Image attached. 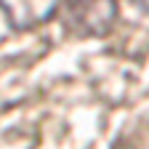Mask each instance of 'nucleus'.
Returning a JSON list of instances; mask_svg holds the SVG:
<instances>
[{
  "mask_svg": "<svg viewBox=\"0 0 149 149\" xmlns=\"http://www.w3.org/2000/svg\"><path fill=\"white\" fill-rule=\"evenodd\" d=\"M117 0H61V19L72 35L101 37L117 22Z\"/></svg>",
  "mask_w": 149,
  "mask_h": 149,
  "instance_id": "obj_1",
  "label": "nucleus"
},
{
  "mask_svg": "<svg viewBox=\"0 0 149 149\" xmlns=\"http://www.w3.org/2000/svg\"><path fill=\"white\" fill-rule=\"evenodd\" d=\"M61 0H0L6 22L13 29H35L56 16Z\"/></svg>",
  "mask_w": 149,
  "mask_h": 149,
  "instance_id": "obj_2",
  "label": "nucleus"
},
{
  "mask_svg": "<svg viewBox=\"0 0 149 149\" xmlns=\"http://www.w3.org/2000/svg\"><path fill=\"white\" fill-rule=\"evenodd\" d=\"M133 3H136L141 11H146V13H149V0H133Z\"/></svg>",
  "mask_w": 149,
  "mask_h": 149,
  "instance_id": "obj_3",
  "label": "nucleus"
}]
</instances>
